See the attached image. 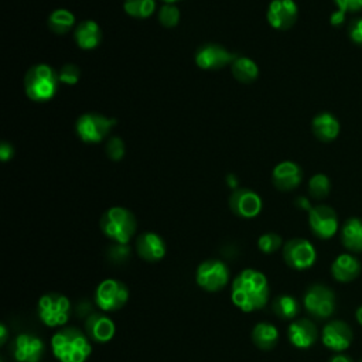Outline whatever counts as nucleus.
<instances>
[{
    "label": "nucleus",
    "mask_w": 362,
    "mask_h": 362,
    "mask_svg": "<svg viewBox=\"0 0 362 362\" xmlns=\"http://www.w3.org/2000/svg\"><path fill=\"white\" fill-rule=\"evenodd\" d=\"M271 297V287L265 273L256 269L242 271L232 282L231 300L243 313L262 310Z\"/></svg>",
    "instance_id": "nucleus-1"
},
{
    "label": "nucleus",
    "mask_w": 362,
    "mask_h": 362,
    "mask_svg": "<svg viewBox=\"0 0 362 362\" xmlns=\"http://www.w3.org/2000/svg\"><path fill=\"white\" fill-rule=\"evenodd\" d=\"M51 351L60 362H86L92 354V344L77 327H63L51 337Z\"/></svg>",
    "instance_id": "nucleus-2"
},
{
    "label": "nucleus",
    "mask_w": 362,
    "mask_h": 362,
    "mask_svg": "<svg viewBox=\"0 0 362 362\" xmlns=\"http://www.w3.org/2000/svg\"><path fill=\"white\" fill-rule=\"evenodd\" d=\"M26 95L34 102H47L53 99L59 91V73L47 64L33 66L24 75Z\"/></svg>",
    "instance_id": "nucleus-3"
},
{
    "label": "nucleus",
    "mask_w": 362,
    "mask_h": 362,
    "mask_svg": "<svg viewBox=\"0 0 362 362\" xmlns=\"http://www.w3.org/2000/svg\"><path fill=\"white\" fill-rule=\"evenodd\" d=\"M100 231L115 243H129L136 235V217L123 206H112L100 217Z\"/></svg>",
    "instance_id": "nucleus-4"
},
{
    "label": "nucleus",
    "mask_w": 362,
    "mask_h": 362,
    "mask_svg": "<svg viewBox=\"0 0 362 362\" xmlns=\"http://www.w3.org/2000/svg\"><path fill=\"white\" fill-rule=\"evenodd\" d=\"M71 301L61 293H45L38 299L37 315L50 329H63L71 319Z\"/></svg>",
    "instance_id": "nucleus-5"
},
{
    "label": "nucleus",
    "mask_w": 362,
    "mask_h": 362,
    "mask_svg": "<svg viewBox=\"0 0 362 362\" xmlns=\"http://www.w3.org/2000/svg\"><path fill=\"white\" fill-rule=\"evenodd\" d=\"M129 300L128 286L118 279H105L102 280L93 294V301L96 307L105 313L118 312L123 308Z\"/></svg>",
    "instance_id": "nucleus-6"
},
{
    "label": "nucleus",
    "mask_w": 362,
    "mask_h": 362,
    "mask_svg": "<svg viewBox=\"0 0 362 362\" xmlns=\"http://www.w3.org/2000/svg\"><path fill=\"white\" fill-rule=\"evenodd\" d=\"M116 125L115 118L99 114H84L77 119L75 132L84 143H100Z\"/></svg>",
    "instance_id": "nucleus-7"
},
{
    "label": "nucleus",
    "mask_w": 362,
    "mask_h": 362,
    "mask_svg": "<svg viewBox=\"0 0 362 362\" xmlns=\"http://www.w3.org/2000/svg\"><path fill=\"white\" fill-rule=\"evenodd\" d=\"M195 282L205 292H220L229 282V269L220 259H209L198 265Z\"/></svg>",
    "instance_id": "nucleus-8"
},
{
    "label": "nucleus",
    "mask_w": 362,
    "mask_h": 362,
    "mask_svg": "<svg viewBox=\"0 0 362 362\" xmlns=\"http://www.w3.org/2000/svg\"><path fill=\"white\" fill-rule=\"evenodd\" d=\"M283 259L290 268L296 271H304L315 265L317 259V252L312 242L303 238H294L285 243Z\"/></svg>",
    "instance_id": "nucleus-9"
},
{
    "label": "nucleus",
    "mask_w": 362,
    "mask_h": 362,
    "mask_svg": "<svg viewBox=\"0 0 362 362\" xmlns=\"http://www.w3.org/2000/svg\"><path fill=\"white\" fill-rule=\"evenodd\" d=\"M304 307L316 319H327L334 313L335 307V297L333 290L323 285H315L308 287L304 299H303Z\"/></svg>",
    "instance_id": "nucleus-10"
},
{
    "label": "nucleus",
    "mask_w": 362,
    "mask_h": 362,
    "mask_svg": "<svg viewBox=\"0 0 362 362\" xmlns=\"http://www.w3.org/2000/svg\"><path fill=\"white\" fill-rule=\"evenodd\" d=\"M236 54L231 53L221 44H204L195 51V64L205 71H217L227 66H231Z\"/></svg>",
    "instance_id": "nucleus-11"
},
{
    "label": "nucleus",
    "mask_w": 362,
    "mask_h": 362,
    "mask_svg": "<svg viewBox=\"0 0 362 362\" xmlns=\"http://www.w3.org/2000/svg\"><path fill=\"white\" fill-rule=\"evenodd\" d=\"M262 198L261 195L249 188H236L229 197L231 211L245 220L255 218L262 211Z\"/></svg>",
    "instance_id": "nucleus-12"
},
{
    "label": "nucleus",
    "mask_w": 362,
    "mask_h": 362,
    "mask_svg": "<svg viewBox=\"0 0 362 362\" xmlns=\"http://www.w3.org/2000/svg\"><path fill=\"white\" fill-rule=\"evenodd\" d=\"M308 224L313 234L320 239H330L338 229L335 211L329 205H317L308 211Z\"/></svg>",
    "instance_id": "nucleus-13"
},
{
    "label": "nucleus",
    "mask_w": 362,
    "mask_h": 362,
    "mask_svg": "<svg viewBox=\"0 0 362 362\" xmlns=\"http://www.w3.org/2000/svg\"><path fill=\"white\" fill-rule=\"evenodd\" d=\"M299 16L294 0H272L268 6V23L276 30H289L293 27Z\"/></svg>",
    "instance_id": "nucleus-14"
},
{
    "label": "nucleus",
    "mask_w": 362,
    "mask_h": 362,
    "mask_svg": "<svg viewBox=\"0 0 362 362\" xmlns=\"http://www.w3.org/2000/svg\"><path fill=\"white\" fill-rule=\"evenodd\" d=\"M44 342L34 334H20L12 345L13 356L17 362H40L44 355Z\"/></svg>",
    "instance_id": "nucleus-15"
},
{
    "label": "nucleus",
    "mask_w": 362,
    "mask_h": 362,
    "mask_svg": "<svg viewBox=\"0 0 362 362\" xmlns=\"http://www.w3.org/2000/svg\"><path fill=\"white\" fill-rule=\"evenodd\" d=\"M85 334L93 342L107 344L114 340L116 334V324L105 315L92 313L85 320Z\"/></svg>",
    "instance_id": "nucleus-16"
},
{
    "label": "nucleus",
    "mask_w": 362,
    "mask_h": 362,
    "mask_svg": "<svg viewBox=\"0 0 362 362\" xmlns=\"http://www.w3.org/2000/svg\"><path fill=\"white\" fill-rule=\"evenodd\" d=\"M137 255L146 262H160L166 256V242L156 232H144L136 239Z\"/></svg>",
    "instance_id": "nucleus-17"
},
{
    "label": "nucleus",
    "mask_w": 362,
    "mask_h": 362,
    "mask_svg": "<svg viewBox=\"0 0 362 362\" xmlns=\"http://www.w3.org/2000/svg\"><path fill=\"white\" fill-rule=\"evenodd\" d=\"M287 337L292 345L304 349V348H310L317 341L319 331L316 324L312 320L299 319L289 326Z\"/></svg>",
    "instance_id": "nucleus-18"
},
{
    "label": "nucleus",
    "mask_w": 362,
    "mask_h": 362,
    "mask_svg": "<svg viewBox=\"0 0 362 362\" xmlns=\"http://www.w3.org/2000/svg\"><path fill=\"white\" fill-rule=\"evenodd\" d=\"M303 179V172L294 162H282L272 172V183L280 191H292L299 187Z\"/></svg>",
    "instance_id": "nucleus-19"
},
{
    "label": "nucleus",
    "mask_w": 362,
    "mask_h": 362,
    "mask_svg": "<svg viewBox=\"0 0 362 362\" xmlns=\"http://www.w3.org/2000/svg\"><path fill=\"white\" fill-rule=\"evenodd\" d=\"M352 330L344 322H331L323 330V344L333 351H344L351 345Z\"/></svg>",
    "instance_id": "nucleus-20"
},
{
    "label": "nucleus",
    "mask_w": 362,
    "mask_h": 362,
    "mask_svg": "<svg viewBox=\"0 0 362 362\" xmlns=\"http://www.w3.org/2000/svg\"><path fill=\"white\" fill-rule=\"evenodd\" d=\"M75 44L82 50H93L102 41L100 26L93 20H82L74 29Z\"/></svg>",
    "instance_id": "nucleus-21"
},
{
    "label": "nucleus",
    "mask_w": 362,
    "mask_h": 362,
    "mask_svg": "<svg viewBox=\"0 0 362 362\" xmlns=\"http://www.w3.org/2000/svg\"><path fill=\"white\" fill-rule=\"evenodd\" d=\"M361 272V264L355 256L349 253L340 255L337 259L333 262L331 273L335 280L341 283H348L354 280Z\"/></svg>",
    "instance_id": "nucleus-22"
},
{
    "label": "nucleus",
    "mask_w": 362,
    "mask_h": 362,
    "mask_svg": "<svg viewBox=\"0 0 362 362\" xmlns=\"http://www.w3.org/2000/svg\"><path fill=\"white\" fill-rule=\"evenodd\" d=\"M312 129L315 136L324 143L333 142L340 135V122L335 116H333L329 112L319 114L312 123Z\"/></svg>",
    "instance_id": "nucleus-23"
},
{
    "label": "nucleus",
    "mask_w": 362,
    "mask_h": 362,
    "mask_svg": "<svg viewBox=\"0 0 362 362\" xmlns=\"http://www.w3.org/2000/svg\"><path fill=\"white\" fill-rule=\"evenodd\" d=\"M252 341L253 344L264 351H269L275 348L279 341V331L278 329L266 322L257 323L252 330Z\"/></svg>",
    "instance_id": "nucleus-24"
},
{
    "label": "nucleus",
    "mask_w": 362,
    "mask_h": 362,
    "mask_svg": "<svg viewBox=\"0 0 362 362\" xmlns=\"http://www.w3.org/2000/svg\"><path fill=\"white\" fill-rule=\"evenodd\" d=\"M231 71L234 78L241 84H250L259 77V67H257V64L252 59L242 56H236L231 64Z\"/></svg>",
    "instance_id": "nucleus-25"
},
{
    "label": "nucleus",
    "mask_w": 362,
    "mask_h": 362,
    "mask_svg": "<svg viewBox=\"0 0 362 362\" xmlns=\"http://www.w3.org/2000/svg\"><path fill=\"white\" fill-rule=\"evenodd\" d=\"M341 241L351 252H362V220L349 218L342 227Z\"/></svg>",
    "instance_id": "nucleus-26"
},
{
    "label": "nucleus",
    "mask_w": 362,
    "mask_h": 362,
    "mask_svg": "<svg viewBox=\"0 0 362 362\" xmlns=\"http://www.w3.org/2000/svg\"><path fill=\"white\" fill-rule=\"evenodd\" d=\"M47 26L51 31L56 34H67L74 27H77L75 16L73 12H70L67 9H56L48 16Z\"/></svg>",
    "instance_id": "nucleus-27"
},
{
    "label": "nucleus",
    "mask_w": 362,
    "mask_h": 362,
    "mask_svg": "<svg viewBox=\"0 0 362 362\" xmlns=\"http://www.w3.org/2000/svg\"><path fill=\"white\" fill-rule=\"evenodd\" d=\"M123 10L133 19L144 20L156 13L158 3L156 0H125Z\"/></svg>",
    "instance_id": "nucleus-28"
},
{
    "label": "nucleus",
    "mask_w": 362,
    "mask_h": 362,
    "mask_svg": "<svg viewBox=\"0 0 362 362\" xmlns=\"http://www.w3.org/2000/svg\"><path fill=\"white\" fill-rule=\"evenodd\" d=\"M273 313L282 320H293L299 315V301L289 294L278 296L272 304Z\"/></svg>",
    "instance_id": "nucleus-29"
},
{
    "label": "nucleus",
    "mask_w": 362,
    "mask_h": 362,
    "mask_svg": "<svg viewBox=\"0 0 362 362\" xmlns=\"http://www.w3.org/2000/svg\"><path fill=\"white\" fill-rule=\"evenodd\" d=\"M331 183L326 174H316L308 181V193L316 199H323L330 194Z\"/></svg>",
    "instance_id": "nucleus-30"
},
{
    "label": "nucleus",
    "mask_w": 362,
    "mask_h": 362,
    "mask_svg": "<svg viewBox=\"0 0 362 362\" xmlns=\"http://www.w3.org/2000/svg\"><path fill=\"white\" fill-rule=\"evenodd\" d=\"M159 23L166 29H173L180 22V9L176 5L165 3L158 12Z\"/></svg>",
    "instance_id": "nucleus-31"
},
{
    "label": "nucleus",
    "mask_w": 362,
    "mask_h": 362,
    "mask_svg": "<svg viewBox=\"0 0 362 362\" xmlns=\"http://www.w3.org/2000/svg\"><path fill=\"white\" fill-rule=\"evenodd\" d=\"M283 245V239L279 234L275 232H266L264 235L259 236L257 239V248H259L261 252L269 255V253H275L276 250H279Z\"/></svg>",
    "instance_id": "nucleus-32"
},
{
    "label": "nucleus",
    "mask_w": 362,
    "mask_h": 362,
    "mask_svg": "<svg viewBox=\"0 0 362 362\" xmlns=\"http://www.w3.org/2000/svg\"><path fill=\"white\" fill-rule=\"evenodd\" d=\"M105 151H107V156L114 160V162H119L123 159L125 153H126V146L123 143V140L119 137V136H112L110 137L108 143H107V147H105Z\"/></svg>",
    "instance_id": "nucleus-33"
},
{
    "label": "nucleus",
    "mask_w": 362,
    "mask_h": 362,
    "mask_svg": "<svg viewBox=\"0 0 362 362\" xmlns=\"http://www.w3.org/2000/svg\"><path fill=\"white\" fill-rule=\"evenodd\" d=\"M60 82L67 85H75L81 78V68L73 63H67L59 71Z\"/></svg>",
    "instance_id": "nucleus-34"
},
{
    "label": "nucleus",
    "mask_w": 362,
    "mask_h": 362,
    "mask_svg": "<svg viewBox=\"0 0 362 362\" xmlns=\"http://www.w3.org/2000/svg\"><path fill=\"white\" fill-rule=\"evenodd\" d=\"M108 257L114 264H123L130 257V248L128 243H115L108 250Z\"/></svg>",
    "instance_id": "nucleus-35"
},
{
    "label": "nucleus",
    "mask_w": 362,
    "mask_h": 362,
    "mask_svg": "<svg viewBox=\"0 0 362 362\" xmlns=\"http://www.w3.org/2000/svg\"><path fill=\"white\" fill-rule=\"evenodd\" d=\"M348 36L356 45H362V19H355L348 26Z\"/></svg>",
    "instance_id": "nucleus-36"
},
{
    "label": "nucleus",
    "mask_w": 362,
    "mask_h": 362,
    "mask_svg": "<svg viewBox=\"0 0 362 362\" xmlns=\"http://www.w3.org/2000/svg\"><path fill=\"white\" fill-rule=\"evenodd\" d=\"M338 10L344 13H355L362 10V0H334Z\"/></svg>",
    "instance_id": "nucleus-37"
},
{
    "label": "nucleus",
    "mask_w": 362,
    "mask_h": 362,
    "mask_svg": "<svg viewBox=\"0 0 362 362\" xmlns=\"http://www.w3.org/2000/svg\"><path fill=\"white\" fill-rule=\"evenodd\" d=\"M13 156H15L13 144L9 142H2V144H0V159H2L3 162H8Z\"/></svg>",
    "instance_id": "nucleus-38"
},
{
    "label": "nucleus",
    "mask_w": 362,
    "mask_h": 362,
    "mask_svg": "<svg viewBox=\"0 0 362 362\" xmlns=\"http://www.w3.org/2000/svg\"><path fill=\"white\" fill-rule=\"evenodd\" d=\"M344 22H345V13H344L342 10H337V12L333 13L331 17H330V23H331L333 26H341Z\"/></svg>",
    "instance_id": "nucleus-39"
},
{
    "label": "nucleus",
    "mask_w": 362,
    "mask_h": 362,
    "mask_svg": "<svg viewBox=\"0 0 362 362\" xmlns=\"http://www.w3.org/2000/svg\"><path fill=\"white\" fill-rule=\"evenodd\" d=\"M296 206H299L300 210H304V211H310L313 209L312 205H310V201L306 198V197H299L296 201H294Z\"/></svg>",
    "instance_id": "nucleus-40"
},
{
    "label": "nucleus",
    "mask_w": 362,
    "mask_h": 362,
    "mask_svg": "<svg viewBox=\"0 0 362 362\" xmlns=\"http://www.w3.org/2000/svg\"><path fill=\"white\" fill-rule=\"evenodd\" d=\"M8 341V327L5 324L0 326V344H6Z\"/></svg>",
    "instance_id": "nucleus-41"
},
{
    "label": "nucleus",
    "mask_w": 362,
    "mask_h": 362,
    "mask_svg": "<svg viewBox=\"0 0 362 362\" xmlns=\"http://www.w3.org/2000/svg\"><path fill=\"white\" fill-rule=\"evenodd\" d=\"M330 362H354V361H352L349 356L340 354V355H335V356H333V358L330 359Z\"/></svg>",
    "instance_id": "nucleus-42"
},
{
    "label": "nucleus",
    "mask_w": 362,
    "mask_h": 362,
    "mask_svg": "<svg viewBox=\"0 0 362 362\" xmlns=\"http://www.w3.org/2000/svg\"><path fill=\"white\" fill-rule=\"evenodd\" d=\"M227 183L232 187V188H238V180L234 177V174H229V176H227Z\"/></svg>",
    "instance_id": "nucleus-43"
},
{
    "label": "nucleus",
    "mask_w": 362,
    "mask_h": 362,
    "mask_svg": "<svg viewBox=\"0 0 362 362\" xmlns=\"http://www.w3.org/2000/svg\"><path fill=\"white\" fill-rule=\"evenodd\" d=\"M356 320H358V323L362 326V306L356 310Z\"/></svg>",
    "instance_id": "nucleus-44"
},
{
    "label": "nucleus",
    "mask_w": 362,
    "mask_h": 362,
    "mask_svg": "<svg viewBox=\"0 0 362 362\" xmlns=\"http://www.w3.org/2000/svg\"><path fill=\"white\" fill-rule=\"evenodd\" d=\"M162 2H165V3H172V5H174L176 2H180V0H162Z\"/></svg>",
    "instance_id": "nucleus-45"
}]
</instances>
